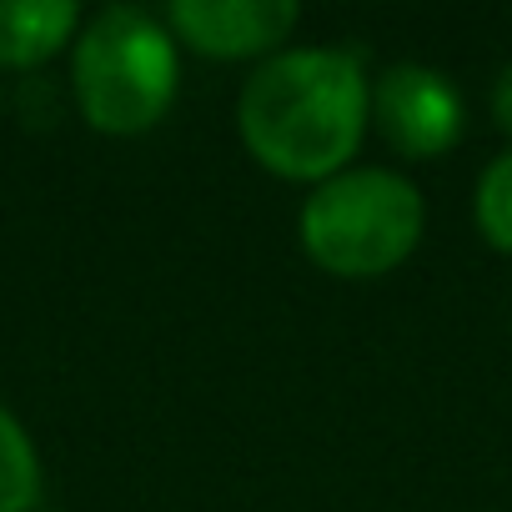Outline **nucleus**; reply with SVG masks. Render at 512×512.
Returning a JSON list of instances; mask_svg holds the SVG:
<instances>
[{
    "mask_svg": "<svg viewBox=\"0 0 512 512\" xmlns=\"http://www.w3.org/2000/svg\"><path fill=\"white\" fill-rule=\"evenodd\" d=\"M372 111L367 76L352 51H282L241 86V141L277 176H337L362 146Z\"/></svg>",
    "mask_w": 512,
    "mask_h": 512,
    "instance_id": "obj_1",
    "label": "nucleus"
},
{
    "mask_svg": "<svg viewBox=\"0 0 512 512\" xmlns=\"http://www.w3.org/2000/svg\"><path fill=\"white\" fill-rule=\"evenodd\" d=\"M422 191L382 166L337 171L302 206V246L332 277H382L422 241Z\"/></svg>",
    "mask_w": 512,
    "mask_h": 512,
    "instance_id": "obj_2",
    "label": "nucleus"
},
{
    "mask_svg": "<svg viewBox=\"0 0 512 512\" xmlns=\"http://www.w3.org/2000/svg\"><path fill=\"white\" fill-rule=\"evenodd\" d=\"M71 81L81 116L96 131L141 136L176 96V41L151 11L106 6L76 41Z\"/></svg>",
    "mask_w": 512,
    "mask_h": 512,
    "instance_id": "obj_3",
    "label": "nucleus"
},
{
    "mask_svg": "<svg viewBox=\"0 0 512 512\" xmlns=\"http://www.w3.org/2000/svg\"><path fill=\"white\" fill-rule=\"evenodd\" d=\"M372 121L402 156H442L462 136V96L442 71L402 61L377 76Z\"/></svg>",
    "mask_w": 512,
    "mask_h": 512,
    "instance_id": "obj_4",
    "label": "nucleus"
},
{
    "mask_svg": "<svg viewBox=\"0 0 512 512\" xmlns=\"http://www.w3.org/2000/svg\"><path fill=\"white\" fill-rule=\"evenodd\" d=\"M297 6L292 0H176L171 6V26L176 36L216 61H241V56H262L277 41H287V31L297 26Z\"/></svg>",
    "mask_w": 512,
    "mask_h": 512,
    "instance_id": "obj_5",
    "label": "nucleus"
},
{
    "mask_svg": "<svg viewBox=\"0 0 512 512\" xmlns=\"http://www.w3.org/2000/svg\"><path fill=\"white\" fill-rule=\"evenodd\" d=\"M81 11L71 0H0V66H41L51 61Z\"/></svg>",
    "mask_w": 512,
    "mask_h": 512,
    "instance_id": "obj_6",
    "label": "nucleus"
},
{
    "mask_svg": "<svg viewBox=\"0 0 512 512\" xmlns=\"http://www.w3.org/2000/svg\"><path fill=\"white\" fill-rule=\"evenodd\" d=\"M41 497V457L26 427L0 407V512H31Z\"/></svg>",
    "mask_w": 512,
    "mask_h": 512,
    "instance_id": "obj_7",
    "label": "nucleus"
},
{
    "mask_svg": "<svg viewBox=\"0 0 512 512\" xmlns=\"http://www.w3.org/2000/svg\"><path fill=\"white\" fill-rule=\"evenodd\" d=\"M477 226L497 251H512V151H502L477 181Z\"/></svg>",
    "mask_w": 512,
    "mask_h": 512,
    "instance_id": "obj_8",
    "label": "nucleus"
},
{
    "mask_svg": "<svg viewBox=\"0 0 512 512\" xmlns=\"http://www.w3.org/2000/svg\"><path fill=\"white\" fill-rule=\"evenodd\" d=\"M492 116H497V126L512 136V66L497 71V86H492Z\"/></svg>",
    "mask_w": 512,
    "mask_h": 512,
    "instance_id": "obj_9",
    "label": "nucleus"
}]
</instances>
